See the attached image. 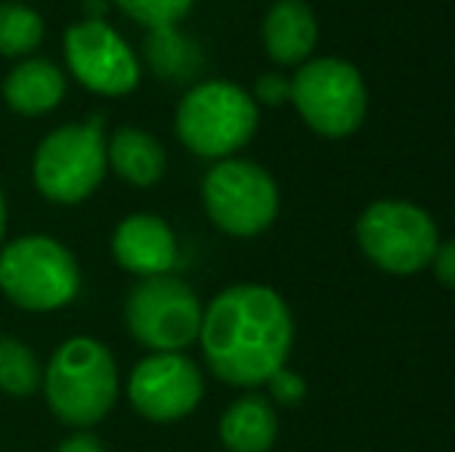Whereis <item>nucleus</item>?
Here are the masks:
<instances>
[{
	"instance_id": "nucleus-1",
	"label": "nucleus",
	"mask_w": 455,
	"mask_h": 452,
	"mask_svg": "<svg viewBox=\"0 0 455 452\" xmlns=\"http://www.w3.org/2000/svg\"><path fill=\"white\" fill-rule=\"evenodd\" d=\"M202 341L208 369L233 387L267 385L291 353L294 320L279 291L267 285H233L202 313Z\"/></svg>"
},
{
	"instance_id": "nucleus-2",
	"label": "nucleus",
	"mask_w": 455,
	"mask_h": 452,
	"mask_svg": "<svg viewBox=\"0 0 455 452\" xmlns=\"http://www.w3.org/2000/svg\"><path fill=\"white\" fill-rule=\"evenodd\" d=\"M44 397L62 424L93 428L118 400V366L106 344L68 338L44 369Z\"/></svg>"
},
{
	"instance_id": "nucleus-3",
	"label": "nucleus",
	"mask_w": 455,
	"mask_h": 452,
	"mask_svg": "<svg viewBox=\"0 0 455 452\" xmlns=\"http://www.w3.org/2000/svg\"><path fill=\"white\" fill-rule=\"evenodd\" d=\"M78 289V260L50 235H25L0 251V291L16 307L50 313L72 304Z\"/></svg>"
},
{
	"instance_id": "nucleus-4",
	"label": "nucleus",
	"mask_w": 455,
	"mask_h": 452,
	"mask_svg": "<svg viewBox=\"0 0 455 452\" xmlns=\"http://www.w3.org/2000/svg\"><path fill=\"white\" fill-rule=\"evenodd\" d=\"M258 131V103L233 81H204L177 106V137L202 158H229Z\"/></svg>"
},
{
	"instance_id": "nucleus-5",
	"label": "nucleus",
	"mask_w": 455,
	"mask_h": 452,
	"mask_svg": "<svg viewBox=\"0 0 455 452\" xmlns=\"http://www.w3.org/2000/svg\"><path fill=\"white\" fill-rule=\"evenodd\" d=\"M291 103L313 133L341 139L363 127L369 91L360 68L335 56H323V59H307L294 72Z\"/></svg>"
},
{
	"instance_id": "nucleus-6",
	"label": "nucleus",
	"mask_w": 455,
	"mask_h": 452,
	"mask_svg": "<svg viewBox=\"0 0 455 452\" xmlns=\"http://www.w3.org/2000/svg\"><path fill=\"white\" fill-rule=\"evenodd\" d=\"M363 254L390 276H415L431 266L437 254V224L412 202H371L356 220Z\"/></svg>"
},
{
	"instance_id": "nucleus-7",
	"label": "nucleus",
	"mask_w": 455,
	"mask_h": 452,
	"mask_svg": "<svg viewBox=\"0 0 455 452\" xmlns=\"http://www.w3.org/2000/svg\"><path fill=\"white\" fill-rule=\"evenodd\" d=\"M106 137L102 118L66 124L47 133L35 152V186L56 205H78L96 193L106 174Z\"/></svg>"
},
{
	"instance_id": "nucleus-8",
	"label": "nucleus",
	"mask_w": 455,
	"mask_h": 452,
	"mask_svg": "<svg viewBox=\"0 0 455 452\" xmlns=\"http://www.w3.org/2000/svg\"><path fill=\"white\" fill-rule=\"evenodd\" d=\"M202 199L214 226L235 239H251L270 229L279 214L275 180L260 164L242 158H223L204 174Z\"/></svg>"
},
{
	"instance_id": "nucleus-9",
	"label": "nucleus",
	"mask_w": 455,
	"mask_h": 452,
	"mask_svg": "<svg viewBox=\"0 0 455 452\" xmlns=\"http://www.w3.org/2000/svg\"><path fill=\"white\" fill-rule=\"evenodd\" d=\"M202 304L183 279L149 276L127 295L124 322L152 353H180L202 332Z\"/></svg>"
},
{
	"instance_id": "nucleus-10",
	"label": "nucleus",
	"mask_w": 455,
	"mask_h": 452,
	"mask_svg": "<svg viewBox=\"0 0 455 452\" xmlns=\"http://www.w3.org/2000/svg\"><path fill=\"white\" fill-rule=\"evenodd\" d=\"M66 59L75 78L102 97H124L140 84L137 56L102 19H87L66 31Z\"/></svg>"
},
{
	"instance_id": "nucleus-11",
	"label": "nucleus",
	"mask_w": 455,
	"mask_h": 452,
	"mask_svg": "<svg viewBox=\"0 0 455 452\" xmlns=\"http://www.w3.org/2000/svg\"><path fill=\"white\" fill-rule=\"evenodd\" d=\"M204 381L183 353H152L131 372L127 397L149 422H180L202 403Z\"/></svg>"
},
{
	"instance_id": "nucleus-12",
	"label": "nucleus",
	"mask_w": 455,
	"mask_h": 452,
	"mask_svg": "<svg viewBox=\"0 0 455 452\" xmlns=\"http://www.w3.org/2000/svg\"><path fill=\"white\" fill-rule=\"evenodd\" d=\"M112 254L121 270L137 276H164L177 264L174 229L156 214H131L112 235Z\"/></svg>"
},
{
	"instance_id": "nucleus-13",
	"label": "nucleus",
	"mask_w": 455,
	"mask_h": 452,
	"mask_svg": "<svg viewBox=\"0 0 455 452\" xmlns=\"http://www.w3.org/2000/svg\"><path fill=\"white\" fill-rule=\"evenodd\" d=\"M319 41V25L304 0H275L264 19V47L275 66H304Z\"/></svg>"
},
{
	"instance_id": "nucleus-14",
	"label": "nucleus",
	"mask_w": 455,
	"mask_h": 452,
	"mask_svg": "<svg viewBox=\"0 0 455 452\" xmlns=\"http://www.w3.org/2000/svg\"><path fill=\"white\" fill-rule=\"evenodd\" d=\"M279 434L275 409L260 393L239 397L220 418V443L227 452H270Z\"/></svg>"
},
{
	"instance_id": "nucleus-15",
	"label": "nucleus",
	"mask_w": 455,
	"mask_h": 452,
	"mask_svg": "<svg viewBox=\"0 0 455 452\" xmlns=\"http://www.w3.org/2000/svg\"><path fill=\"white\" fill-rule=\"evenodd\" d=\"M66 97V75L47 59H25L6 75L4 99L19 115H47Z\"/></svg>"
},
{
	"instance_id": "nucleus-16",
	"label": "nucleus",
	"mask_w": 455,
	"mask_h": 452,
	"mask_svg": "<svg viewBox=\"0 0 455 452\" xmlns=\"http://www.w3.org/2000/svg\"><path fill=\"white\" fill-rule=\"evenodd\" d=\"M106 162L112 164L121 180L133 183V186H152L162 180L164 168H168L162 143L140 127H118L112 133V139L106 143Z\"/></svg>"
},
{
	"instance_id": "nucleus-17",
	"label": "nucleus",
	"mask_w": 455,
	"mask_h": 452,
	"mask_svg": "<svg viewBox=\"0 0 455 452\" xmlns=\"http://www.w3.org/2000/svg\"><path fill=\"white\" fill-rule=\"evenodd\" d=\"M44 369L37 356L12 335H0V391L10 397H31L41 387Z\"/></svg>"
},
{
	"instance_id": "nucleus-18",
	"label": "nucleus",
	"mask_w": 455,
	"mask_h": 452,
	"mask_svg": "<svg viewBox=\"0 0 455 452\" xmlns=\"http://www.w3.org/2000/svg\"><path fill=\"white\" fill-rule=\"evenodd\" d=\"M44 41V19L31 6L0 4V56H28Z\"/></svg>"
},
{
	"instance_id": "nucleus-19",
	"label": "nucleus",
	"mask_w": 455,
	"mask_h": 452,
	"mask_svg": "<svg viewBox=\"0 0 455 452\" xmlns=\"http://www.w3.org/2000/svg\"><path fill=\"white\" fill-rule=\"evenodd\" d=\"M146 56L158 68L162 78H189L192 68L198 66V53L180 31L171 28H152L149 41H146Z\"/></svg>"
},
{
	"instance_id": "nucleus-20",
	"label": "nucleus",
	"mask_w": 455,
	"mask_h": 452,
	"mask_svg": "<svg viewBox=\"0 0 455 452\" xmlns=\"http://www.w3.org/2000/svg\"><path fill=\"white\" fill-rule=\"evenodd\" d=\"M115 4L124 16L146 28H171L192 10L196 0H115Z\"/></svg>"
},
{
	"instance_id": "nucleus-21",
	"label": "nucleus",
	"mask_w": 455,
	"mask_h": 452,
	"mask_svg": "<svg viewBox=\"0 0 455 452\" xmlns=\"http://www.w3.org/2000/svg\"><path fill=\"white\" fill-rule=\"evenodd\" d=\"M267 387H270V397L282 406H298L300 400L307 397L304 378H300L298 372H291V369H279V372L267 381Z\"/></svg>"
},
{
	"instance_id": "nucleus-22",
	"label": "nucleus",
	"mask_w": 455,
	"mask_h": 452,
	"mask_svg": "<svg viewBox=\"0 0 455 452\" xmlns=\"http://www.w3.org/2000/svg\"><path fill=\"white\" fill-rule=\"evenodd\" d=\"M254 97L267 106H279V103H285V99H291V81L270 72V75H264V78H258V84H254Z\"/></svg>"
},
{
	"instance_id": "nucleus-23",
	"label": "nucleus",
	"mask_w": 455,
	"mask_h": 452,
	"mask_svg": "<svg viewBox=\"0 0 455 452\" xmlns=\"http://www.w3.org/2000/svg\"><path fill=\"white\" fill-rule=\"evenodd\" d=\"M431 266H434V276H437L440 282L446 285V289L455 291V239L440 242L437 254H434V260H431Z\"/></svg>"
},
{
	"instance_id": "nucleus-24",
	"label": "nucleus",
	"mask_w": 455,
	"mask_h": 452,
	"mask_svg": "<svg viewBox=\"0 0 455 452\" xmlns=\"http://www.w3.org/2000/svg\"><path fill=\"white\" fill-rule=\"evenodd\" d=\"M56 452H106V447L100 443V437L87 434V431H78V434L66 437Z\"/></svg>"
},
{
	"instance_id": "nucleus-25",
	"label": "nucleus",
	"mask_w": 455,
	"mask_h": 452,
	"mask_svg": "<svg viewBox=\"0 0 455 452\" xmlns=\"http://www.w3.org/2000/svg\"><path fill=\"white\" fill-rule=\"evenodd\" d=\"M4 233H6V202L4 193H0V242H4Z\"/></svg>"
}]
</instances>
